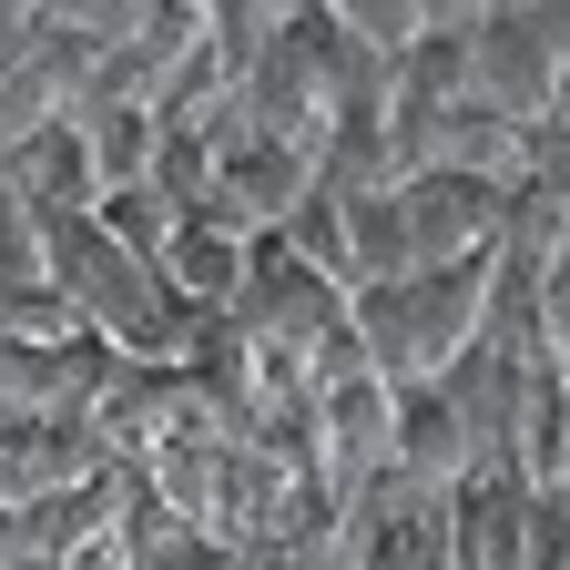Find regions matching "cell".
Returning a JSON list of instances; mask_svg holds the SVG:
<instances>
[{"label": "cell", "mask_w": 570, "mask_h": 570, "mask_svg": "<svg viewBox=\"0 0 570 570\" xmlns=\"http://www.w3.org/2000/svg\"><path fill=\"white\" fill-rule=\"evenodd\" d=\"M560 92V61L540 41V11H469V102L499 122H540Z\"/></svg>", "instance_id": "cell-2"}, {"label": "cell", "mask_w": 570, "mask_h": 570, "mask_svg": "<svg viewBox=\"0 0 570 570\" xmlns=\"http://www.w3.org/2000/svg\"><path fill=\"white\" fill-rule=\"evenodd\" d=\"M245 245H255V235H235L214 204H194V214H174L154 275H164V296H174L184 316H235V296H245Z\"/></svg>", "instance_id": "cell-3"}, {"label": "cell", "mask_w": 570, "mask_h": 570, "mask_svg": "<svg viewBox=\"0 0 570 570\" xmlns=\"http://www.w3.org/2000/svg\"><path fill=\"white\" fill-rule=\"evenodd\" d=\"M275 245L296 255V265H316L326 285H346V194H336V184H306L296 204H285Z\"/></svg>", "instance_id": "cell-4"}, {"label": "cell", "mask_w": 570, "mask_h": 570, "mask_svg": "<svg viewBox=\"0 0 570 570\" xmlns=\"http://www.w3.org/2000/svg\"><path fill=\"white\" fill-rule=\"evenodd\" d=\"M397 214H407V245L417 265H459V255H489L499 245V214H510V184H479L459 164H417L387 184Z\"/></svg>", "instance_id": "cell-1"}]
</instances>
